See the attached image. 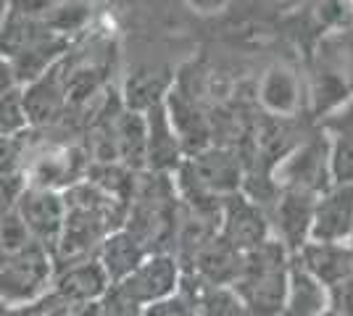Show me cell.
Returning <instances> with one entry per match:
<instances>
[{"label": "cell", "mask_w": 353, "mask_h": 316, "mask_svg": "<svg viewBox=\"0 0 353 316\" xmlns=\"http://www.w3.org/2000/svg\"><path fill=\"white\" fill-rule=\"evenodd\" d=\"M306 95L309 119L314 121L353 98V30L316 37L306 72Z\"/></svg>", "instance_id": "1"}, {"label": "cell", "mask_w": 353, "mask_h": 316, "mask_svg": "<svg viewBox=\"0 0 353 316\" xmlns=\"http://www.w3.org/2000/svg\"><path fill=\"white\" fill-rule=\"evenodd\" d=\"M290 258V251L277 238L243 253V269L232 290L250 316H282Z\"/></svg>", "instance_id": "2"}, {"label": "cell", "mask_w": 353, "mask_h": 316, "mask_svg": "<svg viewBox=\"0 0 353 316\" xmlns=\"http://www.w3.org/2000/svg\"><path fill=\"white\" fill-rule=\"evenodd\" d=\"M56 264L40 242L16 253H0V301L11 308H27L53 290Z\"/></svg>", "instance_id": "3"}, {"label": "cell", "mask_w": 353, "mask_h": 316, "mask_svg": "<svg viewBox=\"0 0 353 316\" xmlns=\"http://www.w3.org/2000/svg\"><path fill=\"white\" fill-rule=\"evenodd\" d=\"M272 182L277 190H301L311 196H319L332 185L330 145L319 127L301 137V143L272 169Z\"/></svg>", "instance_id": "4"}, {"label": "cell", "mask_w": 353, "mask_h": 316, "mask_svg": "<svg viewBox=\"0 0 353 316\" xmlns=\"http://www.w3.org/2000/svg\"><path fill=\"white\" fill-rule=\"evenodd\" d=\"M256 101L269 119L298 121L301 116H309L306 76L290 63H274L259 79Z\"/></svg>", "instance_id": "5"}, {"label": "cell", "mask_w": 353, "mask_h": 316, "mask_svg": "<svg viewBox=\"0 0 353 316\" xmlns=\"http://www.w3.org/2000/svg\"><path fill=\"white\" fill-rule=\"evenodd\" d=\"M219 238L240 253H248L272 238L269 216L256 200H250L243 190H237L221 200Z\"/></svg>", "instance_id": "6"}, {"label": "cell", "mask_w": 353, "mask_h": 316, "mask_svg": "<svg viewBox=\"0 0 353 316\" xmlns=\"http://www.w3.org/2000/svg\"><path fill=\"white\" fill-rule=\"evenodd\" d=\"M137 306L166 301L179 293L182 285V266L174 253H148L137 269L130 271L121 282H117Z\"/></svg>", "instance_id": "7"}, {"label": "cell", "mask_w": 353, "mask_h": 316, "mask_svg": "<svg viewBox=\"0 0 353 316\" xmlns=\"http://www.w3.org/2000/svg\"><path fill=\"white\" fill-rule=\"evenodd\" d=\"M353 238V182H332L314 200L309 240L351 242Z\"/></svg>", "instance_id": "8"}, {"label": "cell", "mask_w": 353, "mask_h": 316, "mask_svg": "<svg viewBox=\"0 0 353 316\" xmlns=\"http://www.w3.org/2000/svg\"><path fill=\"white\" fill-rule=\"evenodd\" d=\"M16 213L32 235V240L40 242L48 253H53L59 235L66 219V206L63 196L53 190H40V187H24V193L16 203Z\"/></svg>", "instance_id": "9"}, {"label": "cell", "mask_w": 353, "mask_h": 316, "mask_svg": "<svg viewBox=\"0 0 353 316\" xmlns=\"http://www.w3.org/2000/svg\"><path fill=\"white\" fill-rule=\"evenodd\" d=\"M314 200H316V196H311V193L280 190L274 203L266 211L269 227H272V238H277L290 251V256L303 242H309Z\"/></svg>", "instance_id": "10"}, {"label": "cell", "mask_w": 353, "mask_h": 316, "mask_svg": "<svg viewBox=\"0 0 353 316\" xmlns=\"http://www.w3.org/2000/svg\"><path fill=\"white\" fill-rule=\"evenodd\" d=\"M243 269V253L221 240L219 235L203 242L185 264L182 274L206 287H232Z\"/></svg>", "instance_id": "11"}, {"label": "cell", "mask_w": 353, "mask_h": 316, "mask_svg": "<svg viewBox=\"0 0 353 316\" xmlns=\"http://www.w3.org/2000/svg\"><path fill=\"white\" fill-rule=\"evenodd\" d=\"M293 261L309 271L311 277H316L327 290H332L353 274V253L348 242L309 240L295 251Z\"/></svg>", "instance_id": "12"}, {"label": "cell", "mask_w": 353, "mask_h": 316, "mask_svg": "<svg viewBox=\"0 0 353 316\" xmlns=\"http://www.w3.org/2000/svg\"><path fill=\"white\" fill-rule=\"evenodd\" d=\"M21 108H24L27 124L32 127H48L61 119V114L66 108L61 61H56L40 79L30 82V87L21 95Z\"/></svg>", "instance_id": "13"}, {"label": "cell", "mask_w": 353, "mask_h": 316, "mask_svg": "<svg viewBox=\"0 0 353 316\" xmlns=\"http://www.w3.org/2000/svg\"><path fill=\"white\" fill-rule=\"evenodd\" d=\"M108 287H111V280L105 277L98 258H85L79 264H72V266H63L56 271L50 293L59 295L61 301H66L69 306H74V303L101 301Z\"/></svg>", "instance_id": "14"}, {"label": "cell", "mask_w": 353, "mask_h": 316, "mask_svg": "<svg viewBox=\"0 0 353 316\" xmlns=\"http://www.w3.org/2000/svg\"><path fill=\"white\" fill-rule=\"evenodd\" d=\"M148 127V148H145V169L148 171H161V174H174L179 164L185 161L182 145L176 140L174 129L169 124L163 101L150 105L145 111Z\"/></svg>", "instance_id": "15"}, {"label": "cell", "mask_w": 353, "mask_h": 316, "mask_svg": "<svg viewBox=\"0 0 353 316\" xmlns=\"http://www.w3.org/2000/svg\"><path fill=\"white\" fill-rule=\"evenodd\" d=\"M330 308V290L290 258L282 316H319Z\"/></svg>", "instance_id": "16"}, {"label": "cell", "mask_w": 353, "mask_h": 316, "mask_svg": "<svg viewBox=\"0 0 353 316\" xmlns=\"http://www.w3.org/2000/svg\"><path fill=\"white\" fill-rule=\"evenodd\" d=\"M114 143H117V158L121 166H127L130 171H143L145 169V148H148V127L145 114L137 111H119L114 124Z\"/></svg>", "instance_id": "17"}, {"label": "cell", "mask_w": 353, "mask_h": 316, "mask_svg": "<svg viewBox=\"0 0 353 316\" xmlns=\"http://www.w3.org/2000/svg\"><path fill=\"white\" fill-rule=\"evenodd\" d=\"M145 256H148V251L134 240L124 227L114 229V232L101 242V248H98V253H95L98 264L103 266L105 277L111 280V285L121 282L130 271L137 269V264Z\"/></svg>", "instance_id": "18"}, {"label": "cell", "mask_w": 353, "mask_h": 316, "mask_svg": "<svg viewBox=\"0 0 353 316\" xmlns=\"http://www.w3.org/2000/svg\"><path fill=\"white\" fill-rule=\"evenodd\" d=\"M179 293L192 303L198 316H250L232 287H206L182 274Z\"/></svg>", "instance_id": "19"}, {"label": "cell", "mask_w": 353, "mask_h": 316, "mask_svg": "<svg viewBox=\"0 0 353 316\" xmlns=\"http://www.w3.org/2000/svg\"><path fill=\"white\" fill-rule=\"evenodd\" d=\"M301 14H309L316 37L327 32L353 30V0H311Z\"/></svg>", "instance_id": "20"}, {"label": "cell", "mask_w": 353, "mask_h": 316, "mask_svg": "<svg viewBox=\"0 0 353 316\" xmlns=\"http://www.w3.org/2000/svg\"><path fill=\"white\" fill-rule=\"evenodd\" d=\"M30 242L34 240H32V235L27 232V227L16 211L0 216V253H16V251L27 248Z\"/></svg>", "instance_id": "21"}, {"label": "cell", "mask_w": 353, "mask_h": 316, "mask_svg": "<svg viewBox=\"0 0 353 316\" xmlns=\"http://www.w3.org/2000/svg\"><path fill=\"white\" fill-rule=\"evenodd\" d=\"M101 316H143V306H137L119 285H111L101 298Z\"/></svg>", "instance_id": "22"}, {"label": "cell", "mask_w": 353, "mask_h": 316, "mask_svg": "<svg viewBox=\"0 0 353 316\" xmlns=\"http://www.w3.org/2000/svg\"><path fill=\"white\" fill-rule=\"evenodd\" d=\"M24 135L19 132L14 137H0V177L16 174L24 166Z\"/></svg>", "instance_id": "23"}, {"label": "cell", "mask_w": 353, "mask_h": 316, "mask_svg": "<svg viewBox=\"0 0 353 316\" xmlns=\"http://www.w3.org/2000/svg\"><path fill=\"white\" fill-rule=\"evenodd\" d=\"M24 187H27V180H24L21 171L0 177V216L16 211V203H19V198L24 193Z\"/></svg>", "instance_id": "24"}, {"label": "cell", "mask_w": 353, "mask_h": 316, "mask_svg": "<svg viewBox=\"0 0 353 316\" xmlns=\"http://www.w3.org/2000/svg\"><path fill=\"white\" fill-rule=\"evenodd\" d=\"M21 316H69V303L61 301L53 293H48L43 301L21 308Z\"/></svg>", "instance_id": "25"}, {"label": "cell", "mask_w": 353, "mask_h": 316, "mask_svg": "<svg viewBox=\"0 0 353 316\" xmlns=\"http://www.w3.org/2000/svg\"><path fill=\"white\" fill-rule=\"evenodd\" d=\"M11 11L30 19H40L43 14L53 11V0H11Z\"/></svg>", "instance_id": "26"}, {"label": "cell", "mask_w": 353, "mask_h": 316, "mask_svg": "<svg viewBox=\"0 0 353 316\" xmlns=\"http://www.w3.org/2000/svg\"><path fill=\"white\" fill-rule=\"evenodd\" d=\"M256 3L277 16H293V14H301L311 0H256Z\"/></svg>", "instance_id": "27"}, {"label": "cell", "mask_w": 353, "mask_h": 316, "mask_svg": "<svg viewBox=\"0 0 353 316\" xmlns=\"http://www.w3.org/2000/svg\"><path fill=\"white\" fill-rule=\"evenodd\" d=\"M198 14H221L232 0H188Z\"/></svg>", "instance_id": "28"}, {"label": "cell", "mask_w": 353, "mask_h": 316, "mask_svg": "<svg viewBox=\"0 0 353 316\" xmlns=\"http://www.w3.org/2000/svg\"><path fill=\"white\" fill-rule=\"evenodd\" d=\"M69 316H101V301L74 303V306H69Z\"/></svg>", "instance_id": "29"}, {"label": "cell", "mask_w": 353, "mask_h": 316, "mask_svg": "<svg viewBox=\"0 0 353 316\" xmlns=\"http://www.w3.org/2000/svg\"><path fill=\"white\" fill-rule=\"evenodd\" d=\"M14 72H11V63L0 56V95L3 92H8L11 87H14Z\"/></svg>", "instance_id": "30"}, {"label": "cell", "mask_w": 353, "mask_h": 316, "mask_svg": "<svg viewBox=\"0 0 353 316\" xmlns=\"http://www.w3.org/2000/svg\"><path fill=\"white\" fill-rule=\"evenodd\" d=\"M0 316H21V308H11L8 303L0 301Z\"/></svg>", "instance_id": "31"}, {"label": "cell", "mask_w": 353, "mask_h": 316, "mask_svg": "<svg viewBox=\"0 0 353 316\" xmlns=\"http://www.w3.org/2000/svg\"><path fill=\"white\" fill-rule=\"evenodd\" d=\"M6 6H8V0H0V24H3V19H6Z\"/></svg>", "instance_id": "32"}, {"label": "cell", "mask_w": 353, "mask_h": 316, "mask_svg": "<svg viewBox=\"0 0 353 316\" xmlns=\"http://www.w3.org/2000/svg\"><path fill=\"white\" fill-rule=\"evenodd\" d=\"M319 316H338V314H335L332 308H327V311H324V314H319Z\"/></svg>", "instance_id": "33"}]
</instances>
